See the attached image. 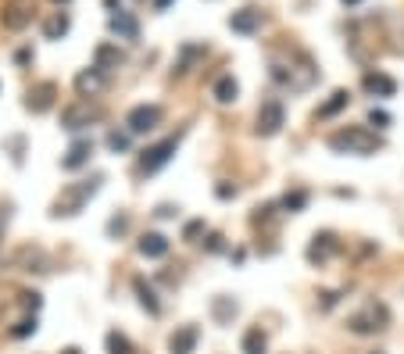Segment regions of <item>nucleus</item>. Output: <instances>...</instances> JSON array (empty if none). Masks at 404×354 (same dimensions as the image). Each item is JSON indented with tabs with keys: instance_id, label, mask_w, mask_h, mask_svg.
I'll return each mask as SVG.
<instances>
[{
	"instance_id": "obj_1",
	"label": "nucleus",
	"mask_w": 404,
	"mask_h": 354,
	"mask_svg": "<svg viewBox=\"0 0 404 354\" xmlns=\"http://www.w3.org/2000/svg\"><path fill=\"white\" fill-rule=\"evenodd\" d=\"M315 79H319V69L311 65V57H308L304 50H294L290 61H279V57H272V83H279L283 90L304 93Z\"/></svg>"
},
{
	"instance_id": "obj_2",
	"label": "nucleus",
	"mask_w": 404,
	"mask_h": 354,
	"mask_svg": "<svg viewBox=\"0 0 404 354\" xmlns=\"http://www.w3.org/2000/svg\"><path fill=\"white\" fill-rule=\"evenodd\" d=\"M326 147L336 151V154H358V158H369V154H376V151L383 147V140H379L372 129H365V126H343V129L329 133Z\"/></svg>"
},
{
	"instance_id": "obj_3",
	"label": "nucleus",
	"mask_w": 404,
	"mask_h": 354,
	"mask_svg": "<svg viewBox=\"0 0 404 354\" xmlns=\"http://www.w3.org/2000/svg\"><path fill=\"white\" fill-rule=\"evenodd\" d=\"M100 183H104V175H93V179H83V183H69L61 194H57L50 215H54V218H72V215H79V211L86 208V201L100 190Z\"/></svg>"
},
{
	"instance_id": "obj_4",
	"label": "nucleus",
	"mask_w": 404,
	"mask_h": 354,
	"mask_svg": "<svg viewBox=\"0 0 404 354\" xmlns=\"http://www.w3.org/2000/svg\"><path fill=\"white\" fill-rule=\"evenodd\" d=\"M390 326V308L383 301H369L362 312H355L347 319V329L358 333V336H372V333H383Z\"/></svg>"
},
{
	"instance_id": "obj_5",
	"label": "nucleus",
	"mask_w": 404,
	"mask_h": 354,
	"mask_svg": "<svg viewBox=\"0 0 404 354\" xmlns=\"http://www.w3.org/2000/svg\"><path fill=\"white\" fill-rule=\"evenodd\" d=\"M161 118H165V111H161L158 104H136V107L126 114V129H129L133 136H143V133H150V129L161 126Z\"/></svg>"
},
{
	"instance_id": "obj_6",
	"label": "nucleus",
	"mask_w": 404,
	"mask_h": 354,
	"mask_svg": "<svg viewBox=\"0 0 404 354\" xmlns=\"http://www.w3.org/2000/svg\"><path fill=\"white\" fill-rule=\"evenodd\" d=\"M176 151H179V136H168V140H161V143L147 147V151H143V158H140V172H147V175L161 172V168L172 161V154H176Z\"/></svg>"
},
{
	"instance_id": "obj_7",
	"label": "nucleus",
	"mask_w": 404,
	"mask_h": 354,
	"mask_svg": "<svg viewBox=\"0 0 404 354\" xmlns=\"http://www.w3.org/2000/svg\"><path fill=\"white\" fill-rule=\"evenodd\" d=\"M286 126V107L279 100H265L258 107V136H275Z\"/></svg>"
},
{
	"instance_id": "obj_8",
	"label": "nucleus",
	"mask_w": 404,
	"mask_h": 354,
	"mask_svg": "<svg viewBox=\"0 0 404 354\" xmlns=\"http://www.w3.org/2000/svg\"><path fill=\"white\" fill-rule=\"evenodd\" d=\"M100 118V107L97 104H90V100H79V104H72V107H65L61 111V126L65 129H83V126H90V122H97Z\"/></svg>"
},
{
	"instance_id": "obj_9",
	"label": "nucleus",
	"mask_w": 404,
	"mask_h": 354,
	"mask_svg": "<svg viewBox=\"0 0 404 354\" xmlns=\"http://www.w3.org/2000/svg\"><path fill=\"white\" fill-rule=\"evenodd\" d=\"M261 25H265V15H261V8H254V4H247V8H240V11L229 15V29L240 33V36H254V33H261Z\"/></svg>"
},
{
	"instance_id": "obj_10",
	"label": "nucleus",
	"mask_w": 404,
	"mask_h": 354,
	"mask_svg": "<svg viewBox=\"0 0 404 354\" xmlns=\"http://www.w3.org/2000/svg\"><path fill=\"white\" fill-rule=\"evenodd\" d=\"M0 22H4V29H11V33H22V29L32 22L29 0H8L4 11H0Z\"/></svg>"
},
{
	"instance_id": "obj_11",
	"label": "nucleus",
	"mask_w": 404,
	"mask_h": 354,
	"mask_svg": "<svg viewBox=\"0 0 404 354\" xmlns=\"http://www.w3.org/2000/svg\"><path fill=\"white\" fill-rule=\"evenodd\" d=\"M336 251H340L336 232H315L311 244H308V261H311V265H326Z\"/></svg>"
},
{
	"instance_id": "obj_12",
	"label": "nucleus",
	"mask_w": 404,
	"mask_h": 354,
	"mask_svg": "<svg viewBox=\"0 0 404 354\" xmlns=\"http://www.w3.org/2000/svg\"><path fill=\"white\" fill-rule=\"evenodd\" d=\"M107 29L119 36V40H129V43L140 40V22H136L133 11H114V15L107 18Z\"/></svg>"
},
{
	"instance_id": "obj_13",
	"label": "nucleus",
	"mask_w": 404,
	"mask_h": 354,
	"mask_svg": "<svg viewBox=\"0 0 404 354\" xmlns=\"http://www.w3.org/2000/svg\"><path fill=\"white\" fill-rule=\"evenodd\" d=\"M54 97H57V86H54V83H36V86L25 93V107H29L32 114H43V111L54 107Z\"/></svg>"
},
{
	"instance_id": "obj_14",
	"label": "nucleus",
	"mask_w": 404,
	"mask_h": 354,
	"mask_svg": "<svg viewBox=\"0 0 404 354\" xmlns=\"http://www.w3.org/2000/svg\"><path fill=\"white\" fill-rule=\"evenodd\" d=\"M90 158H93V140H90V136H83V140H76V143L65 151L61 168H65V172H79L83 165H90Z\"/></svg>"
},
{
	"instance_id": "obj_15",
	"label": "nucleus",
	"mask_w": 404,
	"mask_h": 354,
	"mask_svg": "<svg viewBox=\"0 0 404 354\" xmlns=\"http://www.w3.org/2000/svg\"><path fill=\"white\" fill-rule=\"evenodd\" d=\"M122 61H126V54L119 50V43H100V47L93 50V69H97V72H104V76H107V72H114Z\"/></svg>"
},
{
	"instance_id": "obj_16",
	"label": "nucleus",
	"mask_w": 404,
	"mask_h": 354,
	"mask_svg": "<svg viewBox=\"0 0 404 354\" xmlns=\"http://www.w3.org/2000/svg\"><path fill=\"white\" fill-rule=\"evenodd\" d=\"M197 340H201V329L197 326H179L176 333L168 336V354H194L197 350Z\"/></svg>"
},
{
	"instance_id": "obj_17",
	"label": "nucleus",
	"mask_w": 404,
	"mask_h": 354,
	"mask_svg": "<svg viewBox=\"0 0 404 354\" xmlns=\"http://www.w3.org/2000/svg\"><path fill=\"white\" fill-rule=\"evenodd\" d=\"M168 236L165 232H143L140 236V244H136V251L143 254V258H165L168 254Z\"/></svg>"
},
{
	"instance_id": "obj_18",
	"label": "nucleus",
	"mask_w": 404,
	"mask_h": 354,
	"mask_svg": "<svg viewBox=\"0 0 404 354\" xmlns=\"http://www.w3.org/2000/svg\"><path fill=\"white\" fill-rule=\"evenodd\" d=\"M362 86H365V93H372V97H393V93H397V83H393L386 72H365Z\"/></svg>"
},
{
	"instance_id": "obj_19",
	"label": "nucleus",
	"mask_w": 404,
	"mask_h": 354,
	"mask_svg": "<svg viewBox=\"0 0 404 354\" xmlns=\"http://www.w3.org/2000/svg\"><path fill=\"white\" fill-rule=\"evenodd\" d=\"M133 290H136V297H140L143 312L158 319V315H161V301H158V293H154V286H150V283H147L143 276H136V279H133Z\"/></svg>"
},
{
	"instance_id": "obj_20",
	"label": "nucleus",
	"mask_w": 404,
	"mask_h": 354,
	"mask_svg": "<svg viewBox=\"0 0 404 354\" xmlns=\"http://www.w3.org/2000/svg\"><path fill=\"white\" fill-rule=\"evenodd\" d=\"M104 86H107V76L97 72V69H86V72L76 76V90H79L83 97H93V93H100Z\"/></svg>"
},
{
	"instance_id": "obj_21",
	"label": "nucleus",
	"mask_w": 404,
	"mask_h": 354,
	"mask_svg": "<svg viewBox=\"0 0 404 354\" xmlns=\"http://www.w3.org/2000/svg\"><path fill=\"white\" fill-rule=\"evenodd\" d=\"M211 93H215L218 104H233V100L240 97V83H237L233 76H218L215 86H211Z\"/></svg>"
},
{
	"instance_id": "obj_22",
	"label": "nucleus",
	"mask_w": 404,
	"mask_h": 354,
	"mask_svg": "<svg viewBox=\"0 0 404 354\" xmlns=\"http://www.w3.org/2000/svg\"><path fill=\"white\" fill-rule=\"evenodd\" d=\"M347 100H351V93H347V90H333V93H329V100L315 111V118H319V122H326V118H333V114H340L343 107H347Z\"/></svg>"
},
{
	"instance_id": "obj_23",
	"label": "nucleus",
	"mask_w": 404,
	"mask_h": 354,
	"mask_svg": "<svg viewBox=\"0 0 404 354\" xmlns=\"http://www.w3.org/2000/svg\"><path fill=\"white\" fill-rule=\"evenodd\" d=\"M240 347H244V354H268V336L261 333V326H251V329L244 333Z\"/></svg>"
},
{
	"instance_id": "obj_24",
	"label": "nucleus",
	"mask_w": 404,
	"mask_h": 354,
	"mask_svg": "<svg viewBox=\"0 0 404 354\" xmlns=\"http://www.w3.org/2000/svg\"><path fill=\"white\" fill-rule=\"evenodd\" d=\"M69 29H72V18L65 11H54L47 18V25H43V36L47 40H61V36H69Z\"/></svg>"
},
{
	"instance_id": "obj_25",
	"label": "nucleus",
	"mask_w": 404,
	"mask_h": 354,
	"mask_svg": "<svg viewBox=\"0 0 404 354\" xmlns=\"http://www.w3.org/2000/svg\"><path fill=\"white\" fill-rule=\"evenodd\" d=\"M18 261H25V272H47V254L40 247H22Z\"/></svg>"
},
{
	"instance_id": "obj_26",
	"label": "nucleus",
	"mask_w": 404,
	"mask_h": 354,
	"mask_svg": "<svg viewBox=\"0 0 404 354\" xmlns=\"http://www.w3.org/2000/svg\"><path fill=\"white\" fill-rule=\"evenodd\" d=\"M211 312H215L218 322H233L237 312H240V305H237L233 297H215V301H211Z\"/></svg>"
},
{
	"instance_id": "obj_27",
	"label": "nucleus",
	"mask_w": 404,
	"mask_h": 354,
	"mask_svg": "<svg viewBox=\"0 0 404 354\" xmlns=\"http://www.w3.org/2000/svg\"><path fill=\"white\" fill-rule=\"evenodd\" d=\"M204 54H208L204 47H197V43H186V47H183V57H179V65L172 69V72H176V76H186V72L194 69V61H197V57H204Z\"/></svg>"
},
{
	"instance_id": "obj_28",
	"label": "nucleus",
	"mask_w": 404,
	"mask_h": 354,
	"mask_svg": "<svg viewBox=\"0 0 404 354\" xmlns=\"http://www.w3.org/2000/svg\"><path fill=\"white\" fill-rule=\"evenodd\" d=\"M279 208H283V211H290V215L304 211V208H308V190H286L283 201H279Z\"/></svg>"
},
{
	"instance_id": "obj_29",
	"label": "nucleus",
	"mask_w": 404,
	"mask_h": 354,
	"mask_svg": "<svg viewBox=\"0 0 404 354\" xmlns=\"http://www.w3.org/2000/svg\"><path fill=\"white\" fill-rule=\"evenodd\" d=\"M104 343H107V354H133V340L126 333H119V329H111Z\"/></svg>"
},
{
	"instance_id": "obj_30",
	"label": "nucleus",
	"mask_w": 404,
	"mask_h": 354,
	"mask_svg": "<svg viewBox=\"0 0 404 354\" xmlns=\"http://www.w3.org/2000/svg\"><path fill=\"white\" fill-rule=\"evenodd\" d=\"M129 136H133V133H119V129H114V133H107V147H111L114 154H126V151H129Z\"/></svg>"
},
{
	"instance_id": "obj_31",
	"label": "nucleus",
	"mask_w": 404,
	"mask_h": 354,
	"mask_svg": "<svg viewBox=\"0 0 404 354\" xmlns=\"http://www.w3.org/2000/svg\"><path fill=\"white\" fill-rule=\"evenodd\" d=\"M126 229H129V215H114V218L107 222V232H111V236H122Z\"/></svg>"
},
{
	"instance_id": "obj_32",
	"label": "nucleus",
	"mask_w": 404,
	"mask_h": 354,
	"mask_svg": "<svg viewBox=\"0 0 404 354\" xmlns=\"http://www.w3.org/2000/svg\"><path fill=\"white\" fill-rule=\"evenodd\" d=\"M32 333H36V319H22V322L11 329V336H15V340H22V336H32Z\"/></svg>"
},
{
	"instance_id": "obj_33",
	"label": "nucleus",
	"mask_w": 404,
	"mask_h": 354,
	"mask_svg": "<svg viewBox=\"0 0 404 354\" xmlns=\"http://www.w3.org/2000/svg\"><path fill=\"white\" fill-rule=\"evenodd\" d=\"M369 126H376V129H386V126H390V114L372 107V114H369Z\"/></svg>"
},
{
	"instance_id": "obj_34",
	"label": "nucleus",
	"mask_w": 404,
	"mask_h": 354,
	"mask_svg": "<svg viewBox=\"0 0 404 354\" xmlns=\"http://www.w3.org/2000/svg\"><path fill=\"white\" fill-rule=\"evenodd\" d=\"M8 222H11V211H8V204H0V240H4V229H8Z\"/></svg>"
},
{
	"instance_id": "obj_35",
	"label": "nucleus",
	"mask_w": 404,
	"mask_h": 354,
	"mask_svg": "<svg viewBox=\"0 0 404 354\" xmlns=\"http://www.w3.org/2000/svg\"><path fill=\"white\" fill-rule=\"evenodd\" d=\"M22 301H25V308H40V293H22Z\"/></svg>"
},
{
	"instance_id": "obj_36",
	"label": "nucleus",
	"mask_w": 404,
	"mask_h": 354,
	"mask_svg": "<svg viewBox=\"0 0 404 354\" xmlns=\"http://www.w3.org/2000/svg\"><path fill=\"white\" fill-rule=\"evenodd\" d=\"M208 251H222V236H218V232L208 236Z\"/></svg>"
},
{
	"instance_id": "obj_37",
	"label": "nucleus",
	"mask_w": 404,
	"mask_h": 354,
	"mask_svg": "<svg viewBox=\"0 0 404 354\" xmlns=\"http://www.w3.org/2000/svg\"><path fill=\"white\" fill-rule=\"evenodd\" d=\"M215 194H218V197H222V201H229V197H237V187H218V190H215Z\"/></svg>"
},
{
	"instance_id": "obj_38",
	"label": "nucleus",
	"mask_w": 404,
	"mask_h": 354,
	"mask_svg": "<svg viewBox=\"0 0 404 354\" xmlns=\"http://www.w3.org/2000/svg\"><path fill=\"white\" fill-rule=\"evenodd\" d=\"M201 229H204V222H190V225H186V240H194Z\"/></svg>"
},
{
	"instance_id": "obj_39",
	"label": "nucleus",
	"mask_w": 404,
	"mask_h": 354,
	"mask_svg": "<svg viewBox=\"0 0 404 354\" xmlns=\"http://www.w3.org/2000/svg\"><path fill=\"white\" fill-rule=\"evenodd\" d=\"M104 4L111 8V15H114V11H122V0H104Z\"/></svg>"
},
{
	"instance_id": "obj_40",
	"label": "nucleus",
	"mask_w": 404,
	"mask_h": 354,
	"mask_svg": "<svg viewBox=\"0 0 404 354\" xmlns=\"http://www.w3.org/2000/svg\"><path fill=\"white\" fill-rule=\"evenodd\" d=\"M168 4H172V0H154V8H158V11H165Z\"/></svg>"
},
{
	"instance_id": "obj_41",
	"label": "nucleus",
	"mask_w": 404,
	"mask_h": 354,
	"mask_svg": "<svg viewBox=\"0 0 404 354\" xmlns=\"http://www.w3.org/2000/svg\"><path fill=\"white\" fill-rule=\"evenodd\" d=\"M343 4H347V8H358V4H362V0H343Z\"/></svg>"
},
{
	"instance_id": "obj_42",
	"label": "nucleus",
	"mask_w": 404,
	"mask_h": 354,
	"mask_svg": "<svg viewBox=\"0 0 404 354\" xmlns=\"http://www.w3.org/2000/svg\"><path fill=\"white\" fill-rule=\"evenodd\" d=\"M61 354H83V350H79V347H69V350H61Z\"/></svg>"
},
{
	"instance_id": "obj_43",
	"label": "nucleus",
	"mask_w": 404,
	"mask_h": 354,
	"mask_svg": "<svg viewBox=\"0 0 404 354\" xmlns=\"http://www.w3.org/2000/svg\"><path fill=\"white\" fill-rule=\"evenodd\" d=\"M54 4H69V0H54Z\"/></svg>"
}]
</instances>
